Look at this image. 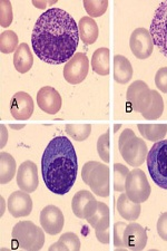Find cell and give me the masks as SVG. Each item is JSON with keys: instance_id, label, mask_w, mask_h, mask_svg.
I'll use <instances>...</instances> for the list:
<instances>
[{"instance_id": "obj_23", "label": "cell", "mask_w": 167, "mask_h": 251, "mask_svg": "<svg viewBox=\"0 0 167 251\" xmlns=\"http://www.w3.org/2000/svg\"><path fill=\"white\" fill-rule=\"evenodd\" d=\"M111 51L108 48L101 47L94 52L92 58V67L96 74L106 76L111 72Z\"/></svg>"}, {"instance_id": "obj_31", "label": "cell", "mask_w": 167, "mask_h": 251, "mask_svg": "<svg viewBox=\"0 0 167 251\" xmlns=\"http://www.w3.org/2000/svg\"><path fill=\"white\" fill-rule=\"evenodd\" d=\"M163 111H164V100H163L160 93L156 91L155 92V99L152 106H150L148 112L143 116L146 120H156L162 116Z\"/></svg>"}, {"instance_id": "obj_6", "label": "cell", "mask_w": 167, "mask_h": 251, "mask_svg": "<svg viewBox=\"0 0 167 251\" xmlns=\"http://www.w3.org/2000/svg\"><path fill=\"white\" fill-rule=\"evenodd\" d=\"M11 237L22 249L38 251L44 247L45 233L31 221H20L13 228Z\"/></svg>"}, {"instance_id": "obj_8", "label": "cell", "mask_w": 167, "mask_h": 251, "mask_svg": "<svg viewBox=\"0 0 167 251\" xmlns=\"http://www.w3.org/2000/svg\"><path fill=\"white\" fill-rule=\"evenodd\" d=\"M155 92L156 91L149 90L145 82L136 80V82L132 83V85H129L126 97H127L128 103L132 105L134 111L142 113V115H145L154 102Z\"/></svg>"}, {"instance_id": "obj_29", "label": "cell", "mask_w": 167, "mask_h": 251, "mask_svg": "<svg viewBox=\"0 0 167 251\" xmlns=\"http://www.w3.org/2000/svg\"><path fill=\"white\" fill-rule=\"evenodd\" d=\"M67 134L75 141H85L92 132L91 124H68L65 126Z\"/></svg>"}, {"instance_id": "obj_37", "label": "cell", "mask_w": 167, "mask_h": 251, "mask_svg": "<svg viewBox=\"0 0 167 251\" xmlns=\"http://www.w3.org/2000/svg\"><path fill=\"white\" fill-rule=\"evenodd\" d=\"M157 232L163 240L167 241V212L162 213L157 221Z\"/></svg>"}, {"instance_id": "obj_1", "label": "cell", "mask_w": 167, "mask_h": 251, "mask_svg": "<svg viewBox=\"0 0 167 251\" xmlns=\"http://www.w3.org/2000/svg\"><path fill=\"white\" fill-rule=\"evenodd\" d=\"M79 38L75 19L60 8H50L39 16L32 30L31 45L43 62L60 65L74 57Z\"/></svg>"}, {"instance_id": "obj_5", "label": "cell", "mask_w": 167, "mask_h": 251, "mask_svg": "<svg viewBox=\"0 0 167 251\" xmlns=\"http://www.w3.org/2000/svg\"><path fill=\"white\" fill-rule=\"evenodd\" d=\"M81 177L96 196H109V168L96 161L87 162L81 170Z\"/></svg>"}, {"instance_id": "obj_21", "label": "cell", "mask_w": 167, "mask_h": 251, "mask_svg": "<svg viewBox=\"0 0 167 251\" xmlns=\"http://www.w3.org/2000/svg\"><path fill=\"white\" fill-rule=\"evenodd\" d=\"M34 64V56L30 50V47L26 43L20 44L14 55V66L16 71L25 74L29 72Z\"/></svg>"}, {"instance_id": "obj_17", "label": "cell", "mask_w": 167, "mask_h": 251, "mask_svg": "<svg viewBox=\"0 0 167 251\" xmlns=\"http://www.w3.org/2000/svg\"><path fill=\"white\" fill-rule=\"evenodd\" d=\"M38 106L47 114H57L62 108V96L54 87L45 86L38 91L37 94Z\"/></svg>"}, {"instance_id": "obj_24", "label": "cell", "mask_w": 167, "mask_h": 251, "mask_svg": "<svg viewBox=\"0 0 167 251\" xmlns=\"http://www.w3.org/2000/svg\"><path fill=\"white\" fill-rule=\"evenodd\" d=\"M78 28L80 39L85 45H92L98 38V26L93 18L85 16L79 20Z\"/></svg>"}, {"instance_id": "obj_19", "label": "cell", "mask_w": 167, "mask_h": 251, "mask_svg": "<svg viewBox=\"0 0 167 251\" xmlns=\"http://www.w3.org/2000/svg\"><path fill=\"white\" fill-rule=\"evenodd\" d=\"M125 247L128 249L140 251L143 250L147 244V233L140 224L132 222L126 226L124 232Z\"/></svg>"}, {"instance_id": "obj_32", "label": "cell", "mask_w": 167, "mask_h": 251, "mask_svg": "<svg viewBox=\"0 0 167 251\" xmlns=\"http://www.w3.org/2000/svg\"><path fill=\"white\" fill-rule=\"evenodd\" d=\"M84 7L86 9L87 14L91 17H99V16L104 15L106 13V9L108 7V1H84Z\"/></svg>"}, {"instance_id": "obj_7", "label": "cell", "mask_w": 167, "mask_h": 251, "mask_svg": "<svg viewBox=\"0 0 167 251\" xmlns=\"http://www.w3.org/2000/svg\"><path fill=\"white\" fill-rule=\"evenodd\" d=\"M125 191L129 199L136 203H142L148 199L152 189L143 170L135 169L129 171L125 182Z\"/></svg>"}, {"instance_id": "obj_25", "label": "cell", "mask_w": 167, "mask_h": 251, "mask_svg": "<svg viewBox=\"0 0 167 251\" xmlns=\"http://www.w3.org/2000/svg\"><path fill=\"white\" fill-rule=\"evenodd\" d=\"M16 174V161L7 152L0 153V182L1 184L9 183Z\"/></svg>"}, {"instance_id": "obj_14", "label": "cell", "mask_w": 167, "mask_h": 251, "mask_svg": "<svg viewBox=\"0 0 167 251\" xmlns=\"http://www.w3.org/2000/svg\"><path fill=\"white\" fill-rule=\"evenodd\" d=\"M40 225H42L44 231L56 236L60 233L64 228V214L62 210L55 205H47L42 210L39 218Z\"/></svg>"}, {"instance_id": "obj_9", "label": "cell", "mask_w": 167, "mask_h": 251, "mask_svg": "<svg viewBox=\"0 0 167 251\" xmlns=\"http://www.w3.org/2000/svg\"><path fill=\"white\" fill-rule=\"evenodd\" d=\"M149 32L154 46H157L158 50L167 57V1L161 2L155 10Z\"/></svg>"}, {"instance_id": "obj_15", "label": "cell", "mask_w": 167, "mask_h": 251, "mask_svg": "<svg viewBox=\"0 0 167 251\" xmlns=\"http://www.w3.org/2000/svg\"><path fill=\"white\" fill-rule=\"evenodd\" d=\"M38 170L32 161H25L17 171V184L27 193L35 192L38 187Z\"/></svg>"}, {"instance_id": "obj_22", "label": "cell", "mask_w": 167, "mask_h": 251, "mask_svg": "<svg viewBox=\"0 0 167 251\" xmlns=\"http://www.w3.org/2000/svg\"><path fill=\"white\" fill-rule=\"evenodd\" d=\"M133 77V67L129 60L121 55L114 57V79L118 84H127Z\"/></svg>"}, {"instance_id": "obj_4", "label": "cell", "mask_w": 167, "mask_h": 251, "mask_svg": "<svg viewBox=\"0 0 167 251\" xmlns=\"http://www.w3.org/2000/svg\"><path fill=\"white\" fill-rule=\"evenodd\" d=\"M146 163L155 184L167 190V140L155 142L147 153Z\"/></svg>"}, {"instance_id": "obj_11", "label": "cell", "mask_w": 167, "mask_h": 251, "mask_svg": "<svg viewBox=\"0 0 167 251\" xmlns=\"http://www.w3.org/2000/svg\"><path fill=\"white\" fill-rule=\"evenodd\" d=\"M87 222L91 225L96 231V237L101 244H109L111 234V216H109V208L104 202H98L96 212L89 218Z\"/></svg>"}, {"instance_id": "obj_12", "label": "cell", "mask_w": 167, "mask_h": 251, "mask_svg": "<svg viewBox=\"0 0 167 251\" xmlns=\"http://www.w3.org/2000/svg\"><path fill=\"white\" fill-rule=\"evenodd\" d=\"M129 47L136 58H148L154 50V42L149 30L143 27L136 28L129 38Z\"/></svg>"}, {"instance_id": "obj_2", "label": "cell", "mask_w": 167, "mask_h": 251, "mask_svg": "<svg viewBox=\"0 0 167 251\" xmlns=\"http://www.w3.org/2000/svg\"><path fill=\"white\" fill-rule=\"evenodd\" d=\"M78 159L67 136H56L45 149L42 157L43 180L52 193L64 196L74 187Z\"/></svg>"}, {"instance_id": "obj_27", "label": "cell", "mask_w": 167, "mask_h": 251, "mask_svg": "<svg viewBox=\"0 0 167 251\" xmlns=\"http://www.w3.org/2000/svg\"><path fill=\"white\" fill-rule=\"evenodd\" d=\"M79 251L80 240L79 238L72 232L64 233L59 240L49 247V251Z\"/></svg>"}, {"instance_id": "obj_28", "label": "cell", "mask_w": 167, "mask_h": 251, "mask_svg": "<svg viewBox=\"0 0 167 251\" xmlns=\"http://www.w3.org/2000/svg\"><path fill=\"white\" fill-rule=\"evenodd\" d=\"M18 36L13 30H6L0 35V50L3 54H10L18 48Z\"/></svg>"}, {"instance_id": "obj_18", "label": "cell", "mask_w": 167, "mask_h": 251, "mask_svg": "<svg viewBox=\"0 0 167 251\" xmlns=\"http://www.w3.org/2000/svg\"><path fill=\"white\" fill-rule=\"evenodd\" d=\"M8 210L15 218L29 216L32 210V200L29 194L23 190L11 193L8 198Z\"/></svg>"}, {"instance_id": "obj_34", "label": "cell", "mask_w": 167, "mask_h": 251, "mask_svg": "<svg viewBox=\"0 0 167 251\" xmlns=\"http://www.w3.org/2000/svg\"><path fill=\"white\" fill-rule=\"evenodd\" d=\"M0 24L2 27H8L13 22V8L9 1L0 2Z\"/></svg>"}, {"instance_id": "obj_33", "label": "cell", "mask_w": 167, "mask_h": 251, "mask_svg": "<svg viewBox=\"0 0 167 251\" xmlns=\"http://www.w3.org/2000/svg\"><path fill=\"white\" fill-rule=\"evenodd\" d=\"M109 148H111V144H109V129L106 131V133L101 134L99 136L98 141H97V151H98V154L100 159L104 162H109L111 157H109Z\"/></svg>"}, {"instance_id": "obj_36", "label": "cell", "mask_w": 167, "mask_h": 251, "mask_svg": "<svg viewBox=\"0 0 167 251\" xmlns=\"http://www.w3.org/2000/svg\"><path fill=\"white\" fill-rule=\"evenodd\" d=\"M155 85L164 94H167V67H162L155 75Z\"/></svg>"}, {"instance_id": "obj_35", "label": "cell", "mask_w": 167, "mask_h": 251, "mask_svg": "<svg viewBox=\"0 0 167 251\" xmlns=\"http://www.w3.org/2000/svg\"><path fill=\"white\" fill-rule=\"evenodd\" d=\"M126 224L124 222H117L114 226V246L117 248H126L124 242V232L126 228Z\"/></svg>"}, {"instance_id": "obj_13", "label": "cell", "mask_w": 167, "mask_h": 251, "mask_svg": "<svg viewBox=\"0 0 167 251\" xmlns=\"http://www.w3.org/2000/svg\"><path fill=\"white\" fill-rule=\"evenodd\" d=\"M97 206L98 201H96L93 194L86 190L77 192L72 201V212L79 219L88 220L96 212Z\"/></svg>"}, {"instance_id": "obj_20", "label": "cell", "mask_w": 167, "mask_h": 251, "mask_svg": "<svg viewBox=\"0 0 167 251\" xmlns=\"http://www.w3.org/2000/svg\"><path fill=\"white\" fill-rule=\"evenodd\" d=\"M117 210L120 217L128 221H135L141 216V203H136L129 199L126 193H121L117 199Z\"/></svg>"}, {"instance_id": "obj_10", "label": "cell", "mask_w": 167, "mask_h": 251, "mask_svg": "<svg viewBox=\"0 0 167 251\" xmlns=\"http://www.w3.org/2000/svg\"><path fill=\"white\" fill-rule=\"evenodd\" d=\"M89 71V60L84 52L75 54L64 67V77L69 84L76 85L84 82Z\"/></svg>"}, {"instance_id": "obj_30", "label": "cell", "mask_w": 167, "mask_h": 251, "mask_svg": "<svg viewBox=\"0 0 167 251\" xmlns=\"http://www.w3.org/2000/svg\"><path fill=\"white\" fill-rule=\"evenodd\" d=\"M129 173L127 167L115 163L114 164V190L117 192H123L125 190V182Z\"/></svg>"}, {"instance_id": "obj_16", "label": "cell", "mask_w": 167, "mask_h": 251, "mask_svg": "<svg viewBox=\"0 0 167 251\" xmlns=\"http://www.w3.org/2000/svg\"><path fill=\"white\" fill-rule=\"evenodd\" d=\"M34 100L25 92H18L10 100V113L14 119L25 121L34 113Z\"/></svg>"}, {"instance_id": "obj_26", "label": "cell", "mask_w": 167, "mask_h": 251, "mask_svg": "<svg viewBox=\"0 0 167 251\" xmlns=\"http://www.w3.org/2000/svg\"><path fill=\"white\" fill-rule=\"evenodd\" d=\"M137 127L144 139L152 142L162 141L167 133V124H138Z\"/></svg>"}, {"instance_id": "obj_3", "label": "cell", "mask_w": 167, "mask_h": 251, "mask_svg": "<svg viewBox=\"0 0 167 251\" xmlns=\"http://www.w3.org/2000/svg\"><path fill=\"white\" fill-rule=\"evenodd\" d=\"M118 149L125 162L134 168L141 167L147 157L148 150L146 143L135 135L132 129L126 128L118 140Z\"/></svg>"}, {"instance_id": "obj_38", "label": "cell", "mask_w": 167, "mask_h": 251, "mask_svg": "<svg viewBox=\"0 0 167 251\" xmlns=\"http://www.w3.org/2000/svg\"><path fill=\"white\" fill-rule=\"evenodd\" d=\"M1 129H2V141H1V148H3L6 145V141H7V139H8V134H6L5 133V126H3L2 125V127H1Z\"/></svg>"}]
</instances>
